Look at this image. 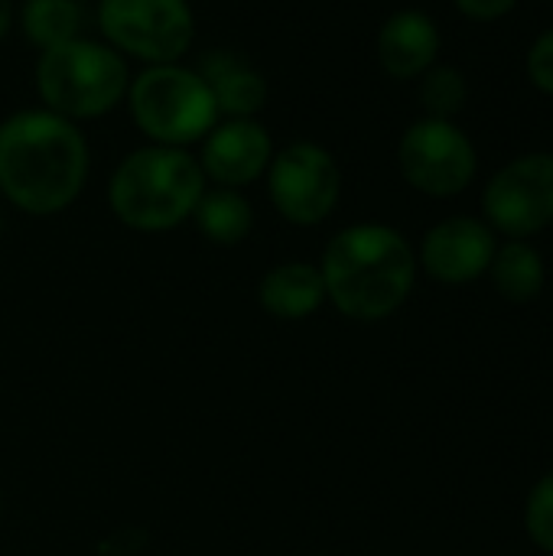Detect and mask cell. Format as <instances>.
Masks as SVG:
<instances>
[{
	"mask_svg": "<svg viewBox=\"0 0 553 556\" xmlns=\"http://www.w3.org/2000/svg\"><path fill=\"white\" fill-rule=\"evenodd\" d=\"M525 72H528V81H531L538 91H544V94H551L553 98V26L551 29H544V33L531 42V49H528V55H525Z\"/></svg>",
	"mask_w": 553,
	"mask_h": 556,
	"instance_id": "ffe728a7",
	"label": "cell"
},
{
	"mask_svg": "<svg viewBox=\"0 0 553 556\" xmlns=\"http://www.w3.org/2000/svg\"><path fill=\"white\" fill-rule=\"evenodd\" d=\"M482 215L495 235L528 241L553 225V153H521L482 192Z\"/></svg>",
	"mask_w": 553,
	"mask_h": 556,
	"instance_id": "9c48e42d",
	"label": "cell"
},
{
	"mask_svg": "<svg viewBox=\"0 0 553 556\" xmlns=\"http://www.w3.org/2000/svg\"><path fill=\"white\" fill-rule=\"evenodd\" d=\"M525 531H528V541L553 556V469L548 476H541L535 482V489L528 492V502H525Z\"/></svg>",
	"mask_w": 553,
	"mask_h": 556,
	"instance_id": "d6986e66",
	"label": "cell"
},
{
	"mask_svg": "<svg viewBox=\"0 0 553 556\" xmlns=\"http://www.w3.org/2000/svg\"><path fill=\"white\" fill-rule=\"evenodd\" d=\"M196 160L205 173V182L244 189L267 173L274 160V140L257 117H222L202 137Z\"/></svg>",
	"mask_w": 553,
	"mask_h": 556,
	"instance_id": "8fae6325",
	"label": "cell"
},
{
	"mask_svg": "<svg viewBox=\"0 0 553 556\" xmlns=\"http://www.w3.org/2000/svg\"><path fill=\"white\" fill-rule=\"evenodd\" d=\"M440 26L424 10H398L378 29V62L381 68L398 78L411 81L420 78L440 55Z\"/></svg>",
	"mask_w": 553,
	"mask_h": 556,
	"instance_id": "7c38bea8",
	"label": "cell"
},
{
	"mask_svg": "<svg viewBox=\"0 0 553 556\" xmlns=\"http://www.w3.org/2000/svg\"><path fill=\"white\" fill-rule=\"evenodd\" d=\"M0 238H3V215H0Z\"/></svg>",
	"mask_w": 553,
	"mask_h": 556,
	"instance_id": "603a6c76",
	"label": "cell"
},
{
	"mask_svg": "<svg viewBox=\"0 0 553 556\" xmlns=\"http://www.w3.org/2000/svg\"><path fill=\"white\" fill-rule=\"evenodd\" d=\"M205 189V173L189 150L147 143L114 166L108 205L124 228L163 235L192 218Z\"/></svg>",
	"mask_w": 553,
	"mask_h": 556,
	"instance_id": "3957f363",
	"label": "cell"
},
{
	"mask_svg": "<svg viewBox=\"0 0 553 556\" xmlns=\"http://www.w3.org/2000/svg\"><path fill=\"white\" fill-rule=\"evenodd\" d=\"M453 3L463 16H469L476 23H495L518 7V0H453Z\"/></svg>",
	"mask_w": 553,
	"mask_h": 556,
	"instance_id": "44dd1931",
	"label": "cell"
},
{
	"mask_svg": "<svg viewBox=\"0 0 553 556\" xmlns=\"http://www.w3.org/2000/svg\"><path fill=\"white\" fill-rule=\"evenodd\" d=\"M91 150L75 121L46 108H23L0 121V192L36 218L75 205L88 182Z\"/></svg>",
	"mask_w": 553,
	"mask_h": 556,
	"instance_id": "6da1fadb",
	"label": "cell"
},
{
	"mask_svg": "<svg viewBox=\"0 0 553 556\" xmlns=\"http://www.w3.org/2000/svg\"><path fill=\"white\" fill-rule=\"evenodd\" d=\"M257 303L267 316L280 323L310 319L313 313L326 306V283L319 274V264H310V261L274 264L257 280Z\"/></svg>",
	"mask_w": 553,
	"mask_h": 556,
	"instance_id": "5bb4252c",
	"label": "cell"
},
{
	"mask_svg": "<svg viewBox=\"0 0 553 556\" xmlns=\"http://www.w3.org/2000/svg\"><path fill=\"white\" fill-rule=\"evenodd\" d=\"M264 176L271 205L297 228L323 225L342 199V169L336 156L313 140H293L274 150Z\"/></svg>",
	"mask_w": 553,
	"mask_h": 556,
	"instance_id": "52a82bcc",
	"label": "cell"
},
{
	"mask_svg": "<svg viewBox=\"0 0 553 556\" xmlns=\"http://www.w3.org/2000/svg\"><path fill=\"white\" fill-rule=\"evenodd\" d=\"M192 222L199 228V235L218 248H235L241 244L251 228H254V208L248 202V195L241 189H225V186H212L202 192Z\"/></svg>",
	"mask_w": 553,
	"mask_h": 556,
	"instance_id": "2e32d148",
	"label": "cell"
},
{
	"mask_svg": "<svg viewBox=\"0 0 553 556\" xmlns=\"http://www.w3.org/2000/svg\"><path fill=\"white\" fill-rule=\"evenodd\" d=\"M127 59L108 42L75 36L42 49L36 59V94L46 111L65 121H95L127 98Z\"/></svg>",
	"mask_w": 553,
	"mask_h": 556,
	"instance_id": "277c9868",
	"label": "cell"
},
{
	"mask_svg": "<svg viewBox=\"0 0 553 556\" xmlns=\"http://www.w3.org/2000/svg\"><path fill=\"white\" fill-rule=\"evenodd\" d=\"M0 518H3V498H0Z\"/></svg>",
	"mask_w": 553,
	"mask_h": 556,
	"instance_id": "cb8c5ba5",
	"label": "cell"
},
{
	"mask_svg": "<svg viewBox=\"0 0 553 556\" xmlns=\"http://www.w3.org/2000/svg\"><path fill=\"white\" fill-rule=\"evenodd\" d=\"M127 111L140 134L160 147H192L222 121L212 88L196 68L183 62L143 65L130 75Z\"/></svg>",
	"mask_w": 553,
	"mask_h": 556,
	"instance_id": "5b68a950",
	"label": "cell"
},
{
	"mask_svg": "<svg viewBox=\"0 0 553 556\" xmlns=\"http://www.w3.org/2000/svg\"><path fill=\"white\" fill-rule=\"evenodd\" d=\"M492 287L505 303L525 306L541 296L548 283V267L541 251L531 241H505L495 248L492 267H489Z\"/></svg>",
	"mask_w": 553,
	"mask_h": 556,
	"instance_id": "9a60e30c",
	"label": "cell"
},
{
	"mask_svg": "<svg viewBox=\"0 0 553 556\" xmlns=\"http://www.w3.org/2000/svg\"><path fill=\"white\" fill-rule=\"evenodd\" d=\"M420 108L424 117H440V121H453L469 98V85L466 75L456 65H430L420 75Z\"/></svg>",
	"mask_w": 553,
	"mask_h": 556,
	"instance_id": "ac0fdd59",
	"label": "cell"
},
{
	"mask_svg": "<svg viewBox=\"0 0 553 556\" xmlns=\"http://www.w3.org/2000/svg\"><path fill=\"white\" fill-rule=\"evenodd\" d=\"M13 26V0H0V39L10 33Z\"/></svg>",
	"mask_w": 553,
	"mask_h": 556,
	"instance_id": "7402d4cb",
	"label": "cell"
},
{
	"mask_svg": "<svg viewBox=\"0 0 553 556\" xmlns=\"http://www.w3.org/2000/svg\"><path fill=\"white\" fill-rule=\"evenodd\" d=\"M495 248L499 238L486 225V218L450 215L424 235L417 251V267L437 283L466 287L489 274Z\"/></svg>",
	"mask_w": 553,
	"mask_h": 556,
	"instance_id": "30bf717a",
	"label": "cell"
},
{
	"mask_svg": "<svg viewBox=\"0 0 553 556\" xmlns=\"http://www.w3.org/2000/svg\"><path fill=\"white\" fill-rule=\"evenodd\" d=\"M417 270L414 244L381 222H359L336 231L319 261L326 303L365 326L391 319L411 300Z\"/></svg>",
	"mask_w": 553,
	"mask_h": 556,
	"instance_id": "7a4b0ae2",
	"label": "cell"
},
{
	"mask_svg": "<svg viewBox=\"0 0 553 556\" xmlns=\"http://www.w3.org/2000/svg\"><path fill=\"white\" fill-rule=\"evenodd\" d=\"M196 72L212 88L222 117H257V111L267 104L271 88L264 72L235 49H212Z\"/></svg>",
	"mask_w": 553,
	"mask_h": 556,
	"instance_id": "4fadbf2b",
	"label": "cell"
},
{
	"mask_svg": "<svg viewBox=\"0 0 553 556\" xmlns=\"http://www.w3.org/2000/svg\"><path fill=\"white\" fill-rule=\"evenodd\" d=\"M98 29L124 59L163 65L189 52L196 13L189 0H98Z\"/></svg>",
	"mask_w": 553,
	"mask_h": 556,
	"instance_id": "8992f818",
	"label": "cell"
},
{
	"mask_svg": "<svg viewBox=\"0 0 553 556\" xmlns=\"http://www.w3.org/2000/svg\"><path fill=\"white\" fill-rule=\"evenodd\" d=\"M398 169L411 189L430 199H450L469 189L479 156L456 121L420 117L398 140Z\"/></svg>",
	"mask_w": 553,
	"mask_h": 556,
	"instance_id": "ba28073f",
	"label": "cell"
},
{
	"mask_svg": "<svg viewBox=\"0 0 553 556\" xmlns=\"http://www.w3.org/2000/svg\"><path fill=\"white\" fill-rule=\"evenodd\" d=\"M313 556H326V554H313Z\"/></svg>",
	"mask_w": 553,
	"mask_h": 556,
	"instance_id": "d4e9b609",
	"label": "cell"
},
{
	"mask_svg": "<svg viewBox=\"0 0 553 556\" xmlns=\"http://www.w3.org/2000/svg\"><path fill=\"white\" fill-rule=\"evenodd\" d=\"M23 36L42 52L81 36V3L78 0H23L20 7Z\"/></svg>",
	"mask_w": 553,
	"mask_h": 556,
	"instance_id": "e0dca14e",
	"label": "cell"
}]
</instances>
